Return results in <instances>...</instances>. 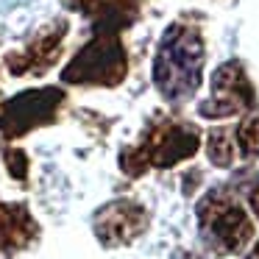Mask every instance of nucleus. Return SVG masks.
<instances>
[{"mask_svg":"<svg viewBox=\"0 0 259 259\" xmlns=\"http://www.w3.org/2000/svg\"><path fill=\"white\" fill-rule=\"evenodd\" d=\"M198 70H201V45L190 34H167V42L162 45V53L156 59L159 87L173 98L187 95L198 84Z\"/></svg>","mask_w":259,"mask_h":259,"instance_id":"obj_1","label":"nucleus"},{"mask_svg":"<svg viewBox=\"0 0 259 259\" xmlns=\"http://www.w3.org/2000/svg\"><path fill=\"white\" fill-rule=\"evenodd\" d=\"M253 206H256V212H259V190L253 192Z\"/></svg>","mask_w":259,"mask_h":259,"instance_id":"obj_2","label":"nucleus"},{"mask_svg":"<svg viewBox=\"0 0 259 259\" xmlns=\"http://www.w3.org/2000/svg\"><path fill=\"white\" fill-rule=\"evenodd\" d=\"M253 259H259V245H256V253H253Z\"/></svg>","mask_w":259,"mask_h":259,"instance_id":"obj_3","label":"nucleus"}]
</instances>
